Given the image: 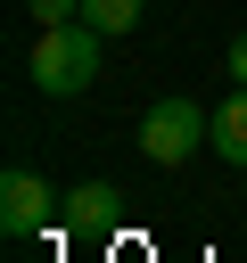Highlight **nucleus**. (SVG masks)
I'll use <instances>...</instances> for the list:
<instances>
[{"instance_id":"obj_1","label":"nucleus","mask_w":247,"mask_h":263,"mask_svg":"<svg viewBox=\"0 0 247 263\" xmlns=\"http://www.w3.org/2000/svg\"><path fill=\"white\" fill-rule=\"evenodd\" d=\"M99 49H107V33L99 25H41V41H33V58H25V74L49 90V99H74V90H91L99 82Z\"/></svg>"},{"instance_id":"obj_2","label":"nucleus","mask_w":247,"mask_h":263,"mask_svg":"<svg viewBox=\"0 0 247 263\" xmlns=\"http://www.w3.org/2000/svg\"><path fill=\"white\" fill-rule=\"evenodd\" d=\"M206 140H214V115H206L198 99H156V107L140 115V156L165 164V173H181Z\"/></svg>"},{"instance_id":"obj_3","label":"nucleus","mask_w":247,"mask_h":263,"mask_svg":"<svg viewBox=\"0 0 247 263\" xmlns=\"http://www.w3.org/2000/svg\"><path fill=\"white\" fill-rule=\"evenodd\" d=\"M49 205H66V197H49L41 173L8 164V181H0V230H8V238H41V230H49Z\"/></svg>"},{"instance_id":"obj_4","label":"nucleus","mask_w":247,"mask_h":263,"mask_svg":"<svg viewBox=\"0 0 247 263\" xmlns=\"http://www.w3.org/2000/svg\"><path fill=\"white\" fill-rule=\"evenodd\" d=\"M115 222H123V189H107V181L66 189V230H82V238H115Z\"/></svg>"},{"instance_id":"obj_5","label":"nucleus","mask_w":247,"mask_h":263,"mask_svg":"<svg viewBox=\"0 0 247 263\" xmlns=\"http://www.w3.org/2000/svg\"><path fill=\"white\" fill-rule=\"evenodd\" d=\"M214 148H222V164H239V173H247V82L214 107Z\"/></svg>"},{"instance_id":"obj_6","label":"nucleus","mask_w":247,"mask_h":263,"mask_svg":"<svg viewBox=\"0 0 247 263\" xmlns=\"http://www.w3.org/2000/svg\"><path fill=\"white\" fill-rule=\"evenodd\" d=\"M82 25H99V33L115 41V33H132V25H140V0H82Z\"/></svg>"},{"instance_id":"obj_7","label":"nucleus","mask_w":247,"mask_h":263,"mask_svg":"<svg viewBox=\"0 0 247 263\" xmlns=\"http://www.w3.org/2000/svg\"><path fill=\"white\" fill-rule=\"evenodd\" d=\"M25 8H33V25H74L82 16V0H25Z\"/></svg>"},{"instance_id":"obj_8","label":"nucleus","mask_w":247,"mask_h":263,"mask_svg":"<svg viewBox=\"0 0 247 263\" xmlns=\"http://www.w3.org/2000/svg\"><path fill=\"white\" fill-rule=\"evenodd\" d=\"M231 74H239V82H247V33H239V41H231Z\"/></svg>"}]
</instances>
